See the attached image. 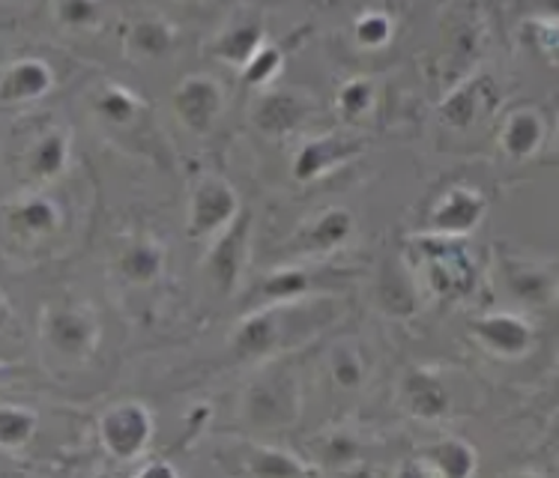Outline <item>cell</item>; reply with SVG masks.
<instances>
[{"mask_svg":"<svg viewBox=\"0 0 559 478\" xmlns=\"http://www.w3.org/2000/svg\"><path fill=\"white\" fill-rule=\"evenodd\" d=\"M320 455L326 457V461H344V457H356L354 437H347V433H335V437H330V440L323 443Z\"/></svg>","mask_w":559,"mask_h":478,"instance_id":"obj_36","label":"cell"},{"mask_svg":"<svg viewBox=\"0 0 559 478\" xmlns=\"http://www.w3.org/2000/svg\"><path fill=\"white\" fill-rule=\"evenodd\" d=\"M309 99L299 93H266L254 108V123L270 135H285L309 115Z\"/></svg>","mask_w":559,"mask_h":478,"instance_id":"obj_16","label":"cell"},{"mask_svg":"<svg viewBox=\"0 0 559 478\" xmlns=\"http://www.w3.org/2000/svg\"><path fill=\"white\" fill-rule=\"evenodd\" d=\"M126 48L135 58H165L177 48V31L165 19L144 15L126 27Z\"/></svg>","mask_w":559,"mask_h":478,"instance_id":"obj_19","label":"cell"},{"mask_svg":"<svg viewBox=\"0 0 559 478\" xmlns=\"http://www.w3.org/2000/svg\"><path fill=\"white\" fill-rule=\"evenodd\" d=\"M263 46V27L258 22H242L228 27L225 34L218 36L216 55L230 67H246L254 51Z\"/></svg>","mask_w":559,"mask_h":478,"instance_id":"obj_25","label":"cell"},{"mask_svg":"<svg viewBox=\"0 0 559 478\" xmlns=\"http://www.w3.org/2000/svg\"><path fill=\"white\" fill-rule=\"evenodd\" d=\"M153 437V416L141 404H115L111 410L103 413L99 419V440L105 452L120 461L138 457L147 449Z\"/></svg>","mask_w":559,"mask_h":478,"instance_id":"obj_6","label":"cell"},{"mask_svg":"<svg viewBox=\"0 0 559 478\" xmlns=\"http://www.w3.org/2000/svg\"><path fill=\"white\" fill-rule=\"evenodd\" d=\"M156 473H162V476H177V469L171 464H144V467L138 469V476H156Z\"/></svg>","mask_w":559,"mask_h":478,"instance_id":"obj_37","label":"cell"},{"mask_svg":"<svg viewBox=\"0 0 559 478\" xmlns=\"http://www.w3.org/2000/svg\"><path fill=\"white\" fill-rule=\"evenodd\" d=\"M297 380L285 368H270L266 374L258 377L246 392V401H242V413H246L249 425L263 428V431H275V428L290 425L297 419Z\"/></svg>","mask_w":559,"mask_h":478,"instance_id":"obj_4","label":"cell"},{"mask_svg":"<svg viewBox=\"0 0 559 478\" xmlns=\"http://www.w3.org/2000/svg\"><path fill=\"white\" fill-rule=\"evenodd\" d=\"M249 230L251 218L249 213H242L234 225H230L222 237L213 242V251H210V275L218 285V290L230 294L237 282H240L242 261H246V246H249Z\"/></svg>","mask_w":559,"mask_h":478,"instance_id":"obj_11","label":"cell"},{"mask_svg":"<svg viewBox=\"0 0 559 478\" xmlns=\"http://www.w3.org/2000/svg\"><path fill=\"white\" fill-rule=\"evenodd\" d=\"M485 198L469 186H455L445 194L437 198L431 206V218L428 225L435 234H449V237H467L469 230L485 218Z\"/></svg>","mask_w":559,"mask_h":478,"instance_id":"obj_10","label":"cell"},{"mask_svg":"<svg viewBox=\"0 0 559 478\" xmlns=\"http://www.w3.org/2000/svg\"><path fill=\"white\" fill-rule=\"evenodd\" d=\"M36 431V416L34 410L27 407H19V404H7L0 410V445L3 452H15L22 449Z\"/></svg>","mask_w":559,"mask_h":478,"instance_id":"obj_28","label":"cell"},{"mask_svg":"<svg viewBox=\"0 0 559 478\" xmlns=\"http://www.w3.org/2000/svg\"><path fill=\"white\" fill-rule=\"evenodd\" d=\"M117 270L129 285H153L165 270V249L159 239L153 237H135L126 239L120 258H117Z\"/></svg>","mask_w":559,"mask_h":478,"instance_id":"obj_15","label":"cell"},{"mask_svg":"<svg viewBox=\"0 0 559 478\" xmlns=\"http://www.w3.org/2000/svg\"><path fill=\"white\" fill-rule=\"evenodd\" d=\"M524 34L538 55L545 58V63L559 69V19H550V15L530 19V22H524Z\"/></svg>","mask_w":559,"mask_h":478,"instance_id":"obj_30","label":"cell"},{"mask_svg":"<svg viewBox=\"0 0 559 478\" xmlns=\"http://www.w3.org/2000/svg\"><path fill=\"white\" fill-rule=\"evenodd\" d=\"M416 261L423 263L425 278L440 299H464L479 285V266L469 254L464 237L425 234L413 237Z\"/></svg>","mask_w":559,"mask_h":478,"instance_id":"obj_2","label":"cell"},{"mask_svg":"<svg viewBox=\"0 0 559 478\" xmlns=\"http://www.w3.org/2000/svg\"><path fill=\"white\" fill-rule=\"evenodd\" d=\"M51 91V67L39 58H22L7 67L0 99L3 105H24L43 99Z\"/></svg>","mask_w":559,"mask_h":478,"instance_id":"obj_13","label":"cell"},{"mask_svg":"<svg viewBox=\"0 0 559 478\" xmlns=\"http://www.w3.org/2000/svg\"><path fill=\"white\" fill-rule=\"evenodd\" d=\"M282 63H285V55L275 46H266V43H263V46L254 51V58L242 67V81H246L249 87H263V84H270V81L278 75Z\"/></svg>","mask_w":559,"mask_h":478,"instance_id":"obj_31","label":"cell"},{"mask_svg":"<svg viewBox=\"0 0 559 478\" xmlns=\"http://www.w3.org/2000/svg\"><path fill=\"white\" fill-rule=\"evenodd\" d=\"M392 36V19L386 12H366L356 19V39L366 48L386 46Z\"/></svg>","mask_w":559,"mask_h":478,"instance_id":"obj_34","label":"cell"},{"mask_svg":"<svg viewBox=\"0 0 559 478\" xmlns=\"http://www.w3.org/2000/svg\"><path fill=\"white\" fill-rule=\"evenodd\" d=\"M509 287H512L518 297L526 299V302H538V299L548 297V278L538 273V270H533V266H524V263L512 266Z\"/></svg>","mask_w":559,"mask_h":478,"instance_id":"obj_33","label":"cell"},{"mask_svg":"<svg viewBox=\"0 0 559 478\" xmlns=\"http://www.w3.org/2000/svg\"><path fill=\"white\" fill-rule=\"evenodd\" d=\"M404 404L419 419H440L449 413V392L431 371L413 368L404 377Z\"/></svg>","mask_w":559,"mask_h":478,"instance_id":"obj_18","label":"cell"},{"mask_svg":"<svg viewBox=\"0 0 559 478\" xmlns=\"http://www.w3.org/2000/svg\"><path fill=\"white\" fill-rule=\"evenodd\" d=\"M371 105H374V81L371 79H350L338 91V115L350 123L366 117Z\"/></svg>","mask_w":559,"mask_h":478,"instance_id":"obj_29","label":"cell"},{"mask_svg":"<svg viewBox=\"0 0 559 478\" xmlns=\"http://www.w3.org/2000/svg\"><path fill=\"white\" fill-rule=\"evenodd\" d=\"M428 469L445 478H467L476 473V449L467 440H443L428 449Z\"/></svg>","mask_w":559,"mask_h":478,"instance_id":"obj_23","label":"cell"},{"mask_svg":"<svg viewBox=\"0 0 559 478\" xmlns=\"http://www.w3.org/2000/svg\"><path fill=\"white\" fill-rule=\"evenodd\" d=\"M380 299H383V306H386L392 314H411L413 311L411 290L401 285L399 278H386V282L380 285Z\"/></svg>","mask_w":559,"mask_h":478,"instance_id":"obj_35","label":"cell"},{"mask_svg":"<svg viewBox=\"0 0 559 478\" xmlns=\"http://www.w3.org/2000/svg\"><path fill=\"white\" fill-rule=\"evenodd\" d=\"M362 153V141L344 135H320L306 141L294 156V180L311 182Z\"/></svg>","mask_w":559,"mask_h":478,"instance_id":"obj_9","label":"cell"},{"mask_svg":"<svg viewBox=\"0 0 559 478\" xmlns=\"http://www.w3.org/2000/svg\"><path fill=\"white\" fill-rule=\"evenodd\" d=\"M311 290V275L306 270H278L263 278L251 306H275V302H294V299L306 297Z\"/></svg>","mask_w":559,"mask_h":478,"instance_id":"obj_22","label":"cell"},{"mask_svg":"<svg viewBox=\"0 0 559 478\" xmlns=\"http://www.w3.org/2000/svg\"><path fill=\"white\" fill-rule=\"evenodd\" d=\"M240 201L222 177H201L189 198V225L186 234L198 242L222 237L237 222Z\"/></svg>","mask_w":559,"mask_h":478,"instance_id":"obj_5","label":"cell"},{"mask_svg":"<svg viewBox=\"0 0 559 478\" xmlns=\"http://www.w3.org/2000/svg\"><path fill=\"white\" fill-rule=\"evenodd\" d=\"M354 234V216L342 210V206H332V210H323L314 222L309 225V230L302 234V249L309 251H332L344 246Z\"/></svg>","mask_w":559,"mask_h":478,"instance_id":"obj_21","label":"cell"},{"mask_svg":"<svg viewBox=\"0 0 559 478\" xmlns=\"http://www.w3.org/2000/svg\"><path fill=\"white\" fill-rule=\"evenodd\" d=\"M58 19L75 31L96 27L103 19V0H58Z\"/></svg>","mask_w":559,"mask_h":478,"instance_id":"obj_32","label":"cell"},{"mask_svg":"<svg viewBox=\"0 0 559 478\" xmlns=\"http://www.w3.org/2000/svg\"><path fill=\"white\" fill-rule=\"evenodd\" d=\"M469 332L476 342L485 344V350H491L500 359H521L533 350V326L526 323L521 314H485V318L473 320Z\"/></svg>","mask_w":559,"mask_h":478,"instance_id":"obj_7","label":"cell"},{"mask_svg":"<svg viewBox=\"0 0 559 478\" xmlns=\"http://www.w3.org/2000/svg\"><path fill=\"white\" fill-rule=\"evenodd\" d=\"M332 318V308L326 302H275V306L251 308L240 320V326L230 335V350L240 359H261L273 356L287 344L309 338L311 332L320 330Z\"/></svg>","mask_w":559,"mask_h":478,"instance_id":"obj_1","label":"cell"},{"mask_svg":"<svg viewBox=\"0 0 559 478\" xmlns=\"http://www.w3.org/2000/svg\"><path fill=\"white\" fill-rule=\"evenodd\" d=\"M368 359L366 354L354 347V344H342L332 350L330 359V377L338 389H359L366 383Z\"/></svg>","mask_w":559,"mask_h":478,"instance_id":"obj_26","label":"cell"},{"mask_svg":"<svg viewBox=\"0 0 559 478\" xmlns=\"http://www.w3.org/2000/svg\"><path fill=\"white\" fill-rule=\"evenodd\" d=\"M60 225V210L51 198H43V194H34V198H22V201H12L7 206V230H10L15 239H27V242H36V239L51 237Z\"/></svg>","mask_w":559,"mask_h":478,"instance_id":"obj_12","label":"cell"},{"mask_svg":"<svg viewBox=\"0 0 559 478\" xmlns=\"http://www.w3.org/2000/svg\"><path fill=\"white\" fill-rule=\"evenodd\" d=\"M69 162V135L63 129H51L46 135L36 141L27 162H24V171L36 182H51L58 180L60 174L67 171Z\"/></svg>","mask_w":559,"mask_h":478,"instance_id":"obj_20","label":"cell"},{"mask_svg":"<svg viewBox=\"0 0 559 478\" xmlns=\"http://www.w3.org/2000/svg\"><path fill=\"white\" fill-rule=\"evenodd\" d=\"M141 99H138L135 93L126 91L120 84H103L96 96H93V115L103 117V123L108 126H126L132 123L138 115H141Z\"/></svg>","mask_w":559,"mask_h":478,"instance_id":"obj_24","label":"cell"},{"mask_svg":"<svg viewBox=\"0 0 559 478\" xmlns=\"http://www.w3.org/2000/svg\"><path fill=\"white\" fill-rule=\"evenodd\" d=\"M246 469L251 476H299L311 473V464H302L297 455L282 449H251Z\"/></svg>","mask_w":559,"mask_h":478,"instance_id":"obj_27","label":"cell"},{"mask_svg":"<svg viewBox=\"0 0 559 478\" xmlns=\"http://www.w3.org/2000/svg\"><path fill=\"white\" fill-rule=\"evenodd\" d=\"M43 335L46 344L63 359H87L99 347V314L87 302L60 299L51 302L43 314Z\"/></svg>","mask_w":559,"mask_h":478,"instance_id":"obj_3","label":"cell"},{"mask_svg":"<svg viewBox=\"0 0 559 478\" xmlns=\"http://www.w3.org/2000/svg\"><path fill=\"white\" fill-rule=\"evenodd\" d=\"M222 87L210 75H189L174 91V111L192 132H210L222 115Z\"/></svg>","mask_w":559,"mask_h":478,"instance_id":"obj_8","label":"cell"},{"mask_svg":"<svg viewBox=\"0 0 559 478\" xmlns=\"http://www.w3.org/2000/svg\"><path fill=\"white\" fill-rule=\"evenodd\" d=\"M548 138V126L545 117L533 111V108H518L506 117V123L500 129V147L506 150V156L514 162L533 159L542 144Z\"/></svg>","mask_w":559,"mask_h":478,"instance_id":"obj_14","label":"cell"},{"mask_svg":"<svg viewBox=\"0 0 559 478\" xmlns=\"http://www.w3.org/2000/svg\"><path fill=\"white\" fill-rule=\"evenodd\" d=\"M493 105V81L488 75H479V79L464 81L452 96H445L443 105H440V117H443L449 126H457L464 129L476 117L491 108Z\"/></svg>","mask_w":559,"mask_h":478,"instance_id":"obj_17","label":"cell"}]
</instances>
